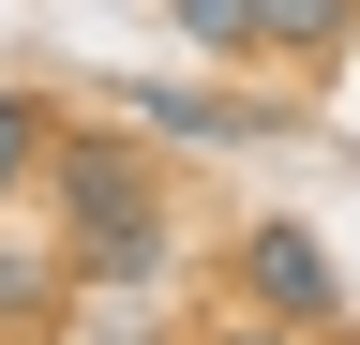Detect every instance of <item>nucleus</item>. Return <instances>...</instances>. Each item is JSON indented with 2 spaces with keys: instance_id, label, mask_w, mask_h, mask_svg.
Returning a JSON list of instances; mask_svg holds the SVG:
<instances>
[{
  "instance_id": "39448f33",
  "label": "nucleus",
  "mask_w": 360,
  "mask_h": 345,
  "mask_svg": "<svg viewBox=\"0 0 360 345\" xmlns=\"http://www.w3.org/2000/svg\"><path fill=\"white\" fill-rule=\"evenodd\" d=\"M60 315H75V271H60V255H0V345H45Z\"/></svg>"
},
{
  "instance_id": "423d86ee",
  "label": "nucleus",
  "mask_w": 360,
  "mask_h": 345,
  "mask_svg": "<svg viewBox=\"0 0 360 345\" xmlns=\"http://www.w3.org/2000/svg\"><path fill=\"white\" fill-rule=\"evenodd\" d=\"M45 136H60V105H45V91H0V181H30Z\"/></svg>"
},
{
  "instance_id": "20e7f679",
  "label": "nucleus",
  "mask_w": 360,
  "mask_h": 345,
  "mask_svg": "<svg viewBox=\"0 0 360 345\" xmlns=\"http://www.w3.org/2000/svg\"><path fill=\"white\" fill-rule=\"evenodd\" d=\"M345 30H360V0H255V60L330 75V60H345Z\"/></svg>"
},
{
  "instance_id": "0eeeda50",
  "label": "nucleus",
  "mask_w": 360,
  "mask_h": 345,
  "mask_svg": "<svg viewBox=\"0 0 360 345\" xmlns=\"http://www.w3.org/2000/svg\"><path fill=\"white\" fill-rule=\"evenodd\" d=\"M165 15H180V30H195V46H210V60H255V0H165Z\"/></svg>"
},
{
  "instance_id": "f03ea898",
  "label": "nucleus",
  "mask_w": 360,
  "mask_h": 345,
  "mask_svg": "<svg viewBox=\"0 0 360 345\" xmlns=\"http://www.w3.org/2000/svg\"><path fill=\"white\" fill-rule=\"evenodd\" d=\"M225 300H240V315H285V330H345V271H330V240L285 226V210L225 240Z\"/></svg>"
},
{
  "instance_id": "7ed1b4c3",
  "label": "nucleus",
  "mask_w": 360,
  "mask_h": 345,
  "mask_svg": "<svg viewBox=\"0 0 360 345\" xmlns=\"http://www.w3.org/2000/svg\"><path fill=\"white\" fill-rule=\"evenodd\" d=\"M120 120H135V136H180V150H255L270 136V105H240L225 75H135Z\"/></svg>"
},
{
  "instance_id": "6e6552de",
  "label": "nucleus",
  "mask_w": 360,
  "mask_h": 345,
  "mask_svg": "<svg viewBox=\"0 0 360 345\" xmlns=\"http://www.w3.org/2000/svg\"><path fill=\"white\" fill-rule=\"evenodd\" d=\"M195 345H330V330H285V315H240V300H225V315H210Z\"/></svg>"
},
{
  "instance_id": "f257e3e1",
  "label": "nucleus",
  "mask_w": 360,
  "mask_h": 345,
  "mask_svg": "<svg viewBox=\"0 0 360 345\" xmlns=\"http://www.w3.org/2000/svg\"><path fill=\"white\" fill-rule=\"evenodd\" d=\"M45 181H60V271H75V300H150L180 271V210L150 181V150L60 120V136H45Z\"/></svg>"
}]
</instances>
